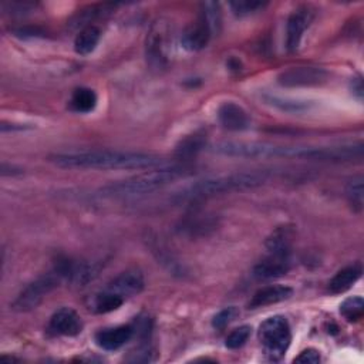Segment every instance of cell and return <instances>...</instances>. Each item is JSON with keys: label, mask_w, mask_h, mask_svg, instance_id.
I'll list each match as a JSON object with an SVG mask.
<instances>
[{"label": "cell", "mask_w": 364, "mask_h": 364, "mask_svg": "<svg viewBox=\"0 0 364 364\" xmlns=\"http://www.w3.org/2000/svg\"><path fill=\"white\" fill-rule=\"evenodd\" d=\"M320 361V353L316 348H307L303 350L296 358L294 363H318Z\"/></svg>", "instance_id": "obj_30"}, {"label": "cell", "mask_w": 364, "mask_h": 364, "mask_svg": "<svg viewBox=\"0 0 364 364\" xmlns=\"http://www.w3.org/2000/svg\"><path fill=\"white\" fill-rule=\"evenodd\" d=\"M269 179V173L264 171H249V172H237L223 176H215L209 179L199 181L192 183L181 193H178L179 200H196L206 199L222 193L236 192L252 189L263 185Z\"/></svg>", "instance_id": "obj_3"}, {"label": "cell", "mask_w": 364, "mask_h": 364, "mask_svg": "<svg viewBox=\"0 0 364 364\" xmlns=\"http://www.w3.org/2000/svg\"><path fill=\"white\" fill-rule=\"evenodd\" d=\"M250 333H252V327L247 324H243V326L232 330L228 334V337L225 340V346L230 350H236V348L245 346V343L250 337Z\"/></svg>", "instance_id": "obj_27"}, {"label": "cell", "mask_w": 364, "mask_h": 364, "mask_svg": "<svg viewBox=\"0 0 364 364\" xmlns=\"http://www.w3.org/2000/svg\"><path fill=\"white\" fill-rule=\"evenodd\" d=\"M363 195H364L363 176L357 175L353 179H350L347 186H346V196L348 199V203L353 208V210L357 212V213H360L363 210V206H364Z\"/></svg>", "instance_id": "obj_24"}, {"label": "cell", "mask_w": 364, "mask_h": 364, "mask_svg": "<svg viewBox=\"0 0 364 364\" xmlns=\"http://www.w3.org/2000/svg\"><path fill=\"white\" fill-rule=\"evenodd\" d=\"M293 294V289L284 284H270L255 291L249 301V309H259L287 300Z\"/></svg>", "instance_id": "obj_16"}, {"label": "cell", "mask_w": 364, "mask_h": 364, "mask_svg": "<svg viewBox=\"0 0 364 364\" xmlns=\"http://www.w3.org/2000/svg\"><path fill=\"white\" fill-rule=\"evenodd\" d=\"M97 94L94 90L87 87L75 88L71 98H70V108L80 114H87L92 111L97 105Z\"/></svg>", "instance_id": "obj_20"}, {"label": "cell", "mask_w": 364, "mask_h": 364, "mask_svg": "<svg viewBox=\"0 0 364 364\" xmlns=\"http://www.w3.org/2000/svg\"><path fill=\"white\" fill-rule=\"evenodd\" d=\"M82 327L84 324L80 314L70 307L58 309L48 321V330L55 336L74 337L82 331Z\"/></svg>", "instance_id": "obj_10"}, {"label": "cell", "mask_w": 364, "mask_h": 364, "mask_svg": "<svg viewBox=\"0 0 364 364\" xmlns=\"http://www.w3.org/2000/svg\"><path fill=\"white\" fill-rule=\"evenodd\" d=\"M259 341L270 361H279L290 347L291 330L286 317L273 316L259 326Z\"/></svg>", "instance_id": "obj_5"}, {"label": "cell", "mask_w": 364, "mask_h": 364, "mask_svg": "<svg viewBox=\"0 0 364 364\" xmlns=\"http://www.w3.org/2000/svg\"><path fill=\"white\" fill-rule=\"evenodd\" d=\"M125 300L105 289H102L100 293L95 294L94 300H92V310L98 314H105V313H111L117 309H119L122 306Z\"/></svg>", "instance_id": "obj_22"}, {"label": "cell", "mask_w": 364, "mask_h": 364, "mask_svg": "<svg viewBox=\"0 0 364 364\" xmlns=\"http://www.w3.org/2000/svg\"><path fill=\"white\" fill-rule=\"evenodd\" d=\"M218 121L228 131H245L250 127L249 114L233 101H226L218 108Z\"/></svg>", "instance_id": "obj_13"}, {"label": "cell", "mask_w": 364, "mask_h": 364, "mask_svg": "<svg viewBox=\"0 0 364 364\" xmlns=\"http://www.w3.org/2000/svg\"><path fill=\"white\" fill-rule=\"evenodd\" d=\"M263 100L266 104L283 111V112H291V114H297V112H303L307 111L310 108V104L306 101H300V100H294V98H289V97H280V95H273V94H264Z\"/></svg>", "instance_id": "obj_21"}, {"label": "cell", "mask_w": 364, "mask_h": 364, "mask_svg": "<svg viewBox=\"0 0 364 364\" xmlns=\"http://www.w3.org/2000/svg\"><path fill=\"white\" fill-rule=\"evenodd\" d=\"M361 273H363V267L360 263H354L343 267L328 282V291L333 294H340L347 291L361 277Z\"/></svg>", "instance_id": "obj_17"}, {"label": "cell", "mask_w": 364, "mask_h": 364, "mask_svg": "<svg viewBox=\"0 0 364 364\" xmlns=\"http://www.w3.org/2000/svg\"><path fill=\"white\" fill-rule=\"evenodd\" d=\"M134 331L135 330L131 324L104 328L95 334V343L102 350L114 351V350L121 348L125 343H128L132 338Z\"/></svg>", "instance_id": "obj_15"}, {"label": "cell", "mask_w": 364, "mask_h": 364, "mask_svg": "<svg viewBox=\"0 0 364 364\" xmlns=\"http://www.w3.org/2000/svg\"><path fill=\"white\" fill-rule=\"evenodd\" d=\"M205 146V136L202 134H193L183 138L175 149L178 158H192Z\"/></svg>", "instance_id": "obj_23"}, {"label": "cell", "mask_w": 364, "mask_h": 364, "mask_svg": "<svg viewBox=\"0 0 364 364\" xmlns=\"http://www.w3.org/2000/svg\"><path fill=\"white\" fill-rule=\"evenodd\" d=\"M239 316V309L236 306H230L226 307L223 310H220L218 314L213 316L212 318V326L218 330L225 328L226 326H229L233 320H236V317Z\"/></svg>", "instance_id": "obj_29"}, {"label": "cell", "mask_w": 364, "mask_h": 364, "mask_svg": "<svg viewBox=\"0 0 364 364\" xmlns=\"http://www.w3.org/2000/svg\"><path fill=\"white\" fill-rule=\"evenodd\" d=\"M291 267V255L269 253L267 257L260 260L252 270V276L256 280H270L284 276Z\"/></svg>", "instance_id": "obj_12"}, {"label": "cell", "mask_w": 364, "mask_h": 364, "mask_svg": "<svg viewBox=\"0 0 364 364\" xmlns=\"http://www.w3.org/2000/svg\"><path fill=\"white\" fill-rule=\"evenodd\" d=\"M200 17L206 21V24L209 26L212 34H218L220 31L222 16H220V9H219L218 3H215V1H205V3H202Z\"/></svg>", "instance_id": "obj_26"}, {"label": "cell", "mask_w": 364, "mask_h": 364, "mask_svg": "<svg viewBox=\"0 0 364 364\" xmlns=\"http://www.w3.org/2000/svg\"><path fill=\"white\" fill-rule=\"evenodd\" d=\"M340 314L348 321L355 323L364 316V300L361 296H353L346 299L340 304Z\"/></svg>", "instance_id": "obj_25"}, {"label": "cell", "mask_w": 364, "mask_h": 364, "mask_svg": "<svg viewBox=\"0 0 364 364\" xmlns=\"http://www.w3.org/2000/svg\"><path fill=\"white\" fill-rule=\"evenodd\" d=\"M212 36L213 34H212L209 26L199 16V18L195 23L189 24L183 30L182 37H181V44L188 51H199L208 46Z\"/></svg>", "instance_id": "obj_14"}, {"label": "cell", "mask_w": 364, "mask_h": 364, "mask_svg": "<svg viewBox=\"0 0 364 364\" xmlns=\"http://www.w3.org/2000/svg\"><path fill=\"white\" fill-rule=\"evenodd\" d=\"M61 282H64V279L54 267L48 273L37 277L34 282L27 284L11 303V310L26 313L36 309L48 293L60 286Z\"/></svg>", "instance_id": "obj_6"}, {"label": "cell", "mask_w": 364, "mask_h": 364, "mask_svg": "<svg viewBox=\"0 0 364 364\" xmlns=\"http://www.w3.org/2000/svg\"><path fill=\"white\" fill-rule=\"evenodd\" d=\"M328 73L318 67H291L279 74L277 82L283 87H313L326 82Z\"/></svg>", "instance_id": "obj_8"}, {"label": "cell", "mask_w": 364, "mask_h": 364, "mask_svg": "<svg viewBox=\"0 0 364 364\" xmlns=\"http://www.w3.org/2000/svg\"><path fill=\"white\" fill-rule=\"evenodd\" d=\"M313 21V11L309 7H299L294 10L286 24V47L289 51H296L301 43L304 31Z\"/></svg>", "instance_id": "obj_11"}, {"label": "cell", "mask_w": 364, "mask_h": 364, "mask_svg": "<svg viewBox=\"0 0 364 364\" xmlns=\"http://www.w3.org/2000/svg\"><path fill=\"white\" fill-rule=\"evenodd\" d=\"M183 175H186V168L159 166L158 169L146 171L128 179L108 183L98 191V195L102 198H129L145 195L172 183Z\"/></svg>", "instance_id": "obj_2"}, {"label": "cell", "mask_w": 364, "mask_h": 364, "mask_svg": "<svg viewBox=\"0 0 364 364\" xmlns=\"http://www.w3.org/2000/svg\"><path fill=\"white\" fill-rule=\"evenodd\" d=\"M20 172H21V169L16 168L14 165H9V164H6V162H3V164H1V168H0V173H1V176L16 175V173H20Z\"/></svg>", "instance_id": "obj_31"}, {"label": "cell", "mask_w": 364, "mask_h": 364, "mask_svg": "<svg viewBox=\"0 0 364 364\" xmlns=\"http://www.w3.org/2000/svg\"><path fill=\"white\" fill-rule=\"evenodd\" d=\"M171 26L158 20L149 30L146 37V58L154 68H164L169 57V44H171Z\"/></svg>", "instance_id": "obj_7"}, {"label": "cell", "mask_w": 364, "mask_h": 364, "mask_svg": "<svg viewBox=\"0 0 364 364\" xmlns=\"http://www.w3.org/2000/svg\"><path fill=\"white\" fill-rule=\"evenodd\" d=\"M353 92L361 100V97H363V81H361V78L353 80Z\"/></svg>", "instance_id": "obj_32"}, {"label": "cell", "mask_w": 364, "mask_h": 364, "mask_svg": "<svg viewBox=\"0 0 364 364\" xmlns=\"http://www.w3.org/2000/svg\"><path fill=\"white\" fill-rule=\"evenodd\" d=\"M212 152L235 158H297L300 159L301 146L277 145L269 142L225 141L212 145Z\"/></svg>", "instance_id": "obj_4"}, {"label": "cell", "mask_w": 364, "mask_h": 364, "mask_svg": "<svg viewBox=\"0 0 364 364\" xmlns=\"http://www.w3.org/2000/svg\"><path fill=\"white\" fill-rule=\"evenodd\" d=\"M293 237H294L293 228H290V226H279L266 239V247H267L269 253L291 255Z\"/></svg>", "instance_id": "obj_18"}, {"label": "cell", "mask_w": 364, "mask_h": 364, "mask_svg": "<svg viewBox=\"0 0 364 364\" xmlns=\"http://www.w3.org/2000/svg\"><path fill=\"white\" fill-rule=\"evenodd\" d=\"M232 11L239 16V17H243V16H249V14H255L260 10H263L267 3L264 1H250V0H239V1H232L229 3Z\"/></svg>", "instance_id": "obj_28"}, {"label": "cell", "mask_w": 364, "mask_h": 364, "mask_svg": "<svg viewBox=\"0 0 364 364\" xmlns=\"http://www.w3.org/2000/svg\"><path fill=\"white\" fill-rule=\"evenodd\" d=\"M145 286L144 274L138 269H128L115 276L104 289L122 297L124 300L142 291Z\"/></svg>", "instance_id": "obj_9"}, {"label": "cell", "mask_w": 364, "mask_h": 364, "mask_svg": "<svg viewBox=\"0 0 364 364\" xmlns=\"http://www.w3.org/2000/svg\"><path fill=\"white\" fill-rule=\"evenodd\" d=\"M101 38V30L97 26H85L74 40V50L80 55L91 54L98 46Z\"/></svg>", "instance_id": "obj_19"}, {"label": "cell", "mask_w": 364, "mask_h": 364, "mask_svg": "<svg viewBox=\"0 0 364 364\" xmlns=\"http://www.w3.org/2000/svg\"><path fill=\"white\" fill-rule=\"evenodd\" d=\"M48 161L67 169H151L164 165V159L154 154L114 149L55 152Z\"/></svg>", "instance_id": "obj_1"}]
</instances>
